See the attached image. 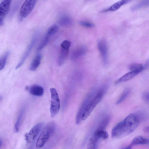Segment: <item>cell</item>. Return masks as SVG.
I'll list each match as a JSON object with an SVG mask.
<instances>
[{
    "label": "cell",
    "instance_id": "obj_1",
    "mask_svg": "<svg viewBox=\"0 0 149 149\" xmlns=\"http://www.w3.org/2000/svg\"><path fill=\"white\" fill-rule=\"evenodd\" d=\"M140 122L135 113L130 114L113 128L112 137L120 138L128 135L136 129Z\"/></svg>",
    "mask_w": 149,
    "mask_h": 149
},
{
    "label": "cell",
    "instance_id": "obj_2",
    "mask_svg": "<svg viewBox=\"0 0 149 149\" xmlns=\"http://www.w3.org/2000/svg\"><path fill=\"white\" fill-rule=\"evenodd\" d=\"M107 88L106 86L101 88L95 96L89 101L82 115V120H85L90 115L95 106L102 99Z\"/></svg>",
    "mask_w": 149,
    "mask_h": 149
},
{
    "label": "cell",
    "instance_id": "obj_3",
    "mask_svg": "<svg viewBox=\"0 0 149 149\" xmlns=\"http://www.w3.org/2000/svg\"><path fill=\"white\" fill-rule=\"evenodd\" d=\"M56 125L52 122L48 123L43 129L36 142V147L37 148L43 147L48 140L55 131Z\"/></svg>",
    "mask_w": 149,
    "mask_h": 149
},
{
    "label": "cell",
    "instance_id": "obj_4",
    "mask_svg": "<svg viewBox=\"0 0 149 149\" xmlns=\"http://www.w3.org/2000/svg\"><path fill=\"white\" fill-rule=\"evenodd\" d=\"M51 95L50 111L51 116L54 117L59 112L60 108V102L58 94L56 90L54 88L50 89Z\"/></svg>",
    "mask_w": 149,
    "mask_h": 149
},
{
    "label": "cell",
    "instance_id": "obj_5",
    "mask_svg": "<svg viewBox=\"0 0 149 149\" xmlns=\"http://www.w3.org/2000/svg\"><path fill=\"white\" fill-rule=\"evenodd\" d=\"M38 0H25L20 8L19 15L22 18L27 16L32 11Z\"/></svg>",
    "mask_w": 149,
    "mask_h": 149
},
{
    "label": "cell",
    "instance_id": "obj_6",
    "mask_svg": "<svg viewBox=\"0 0 149 149\" xmlns=\"http://www.w3.org/2000/svg\"><path fill=\"white\" fill-rule=\"evenodd\" d=\"M71 45V42L67 40H65L62 42L61 45V49L58 61L59 65H62L67 58Z\"/></svg>",
    "mask_w": 149,
    "mask_h": 149
},
{
    "label": "cell",
    "instance_id": "obj_7",
    "mask_svg": "<svg viewBox=\"0 0 149 149\" xmlns=\"http://www.w3.org/2000/svg\"><path fill=\"white\" fill-rule=\"evenodd\" d=\"M43 123L40 122L34 125L29 131L25 135V138L26 141L30 143L33 141L37 137L43 125Z\"/></svg>",
    "mask_w": 149,
    "mask_h": 149
},
{
    "label": "cell",
    "instance_id": "obj_8",
    "mask_svg": "<svg viewBox=\"0 0 149 149\" xmlns=\"http://www.w3.org/2000/svg\"><path fill=\"white\" fill-rule=\"evenodd\" d=\"M97 47L102 58L103 64L104 66H106L108 63L107 44L105 40H102L98 42Z\"/></svg>",
    "mask_w": 149,
    "mask_h": 149
},
{
    "label": "cell",
    "instance_id": "obj_9",
    "mask_svg": "<svg viewBox=\"0 0 149 149\" xmlns=\"http://www.w3.org/2000/svg\"><path fill=\"white\" fill-rule=\"evenodd\" d=\"M11 0H2L0 5V25H3L4 19L9 11Z\"/></svg>",
    "mask_w": 149,
    "mask_h": 149
},
{
    "label": "cell",
    "instance_id": "obj_10",
    "mask_svg": "<svg viewBox=\"0 0 149 149\" xmlns=\"http://www.w3.org/2000/svg\"><path fill=\"white\" fill-rule=\"evenodd\" d=\"M37 36L35 35L31 41V43H30L28 46L26 51L24 54V55L22 57L21 59L19 61V63L17 64L16 66L15 69H16L19 68L24 63L25 61L28 56L30 52H31L32 49L33 48L35 44L37 39Z\"/></svg>",
    "mask_w": 149,
    "mask_h": 149
},
{
    "label": "cell",
    "instance_id": "obj_11",
    "mask_svg": "<svg viewBox=\"0 0 149 149\" xmlns=\"http://www.w3.org/2000/svg\"><path fill=\"white\" fill-rule=\"evenodd\" d=\"M87 51V47L84 46L79 47L72 52L71 55L72 60L74 61L84 55Z\"/></svg>",
    "mask_w": 149,
    "mask_h": 149
},
{
    "label": "cell",
    "instance_id": "obj_12",
    "mask_svg": "<svg viewBox=\"0 0 149 149\" xmlns=\"http://www.w3.org/2000/svg\"><path fill=\"white\" fill-rule=\"evenodd\" d=\"M149 143L148 139L141 136H137L132 140L130 144L124 148L131 149L132 146L138 145H145Z\"/></svg>",
    "mask_w": 149,
    "mask_h": 149
},
{
    "label": "cell",
    "instance_id": "obj_13",
    "mask_svg": "<svg viewBox=\"0 0 149 149\" xmlns=\"http://www.w3.org/2000/svg\"><path fill=\"white\" fill-rule=\"evenodd\" d=\"M140 73L137 71H131L130 72L126 73L115 82L116 84L126 81L131 80Z\"/></svg>",
    "mask_w": 149,
    "mask_h": 149
},
{
    "label": "cell",
    "instance_id": "obj_14",
    "mask_svg": "<svg viewBox=\"0 0 149 149\" xmlns=\"http://www.w3.org/2000/svg\"><path fill=\"white\" fill-rule=\"evenodd\" d=\"M133 0H121L115 3L109 8L103 10L102 12L116 11L123 6L126 4Z\"/></svg>",
    "mask_w": 149,
    "mask_h": 149
},
{
    "label": "cell",
    "instance_id": "obj_15",
    "mask_svg": "<svg viewBox=\"0 0 149 149\" xmlns=\"http://www.w3.org/2000/svg\"><path fill=\"white\" fill-rule=\"evenodd\" d=\"M30 93L34 96H40L44 94V90L43 88L40 86L34 85L29 88L28 89Z\"/></svg>",
    "mask_w": 149,
    "mask_h": 149
},
{
    "label": "cell",
    "instance_id": "obj_16",
    "mask_svg": "<svg viewBox=\"0 0 149 149\" xmlns=\"http://www.w3.org/2000/svg\"><path fill=\"white\" fill-rule=\"evenodd\" d=\"M41 58V54H38L32 62L29 67V70L32 71L36 70L40 64Z\"/></svg>",
    "mask_w": 149,
    "mask_h": 149
},
{
    "label": "cell",
    "instance_id": "obj_17",
    "mask_svg": "<svg viewBox=\"0 0 149 149\" xmlns=\"http://www.w3.org/2000/svg\"><path fill=\"white\" fill-rule=\"evenodd\" d=\"M149 5V0H141L140 2L133 6L131 8V10L132 11H135Z\"/></svg>",
    "mask_w": 149,
    "mask_h": 149
},
{
    "label": "cell",
    "instance_id": "obj_18",
    "mask_svg": "<svg viewBox=\"0 0 149 149\" xmlns=\"http://www.w3.org/2000/svg\"><path fill=\"white\" fill-rule=\"evenodd\" d=\"M59 22L61 25L67 26H70L72 24V21L71 18L69 16L64 15L60 19Z\"/></svg>",
    "mask_w": 149,
    "mask_h": 149
},
{
    "label": "cell",
    "instance_id": "obj_19",
    "mask_svg": "<svg viewBox=\"0 0 149 149\" xmlns=\"http://www.w3.org/2000/svg\"><path fill=\"white\" fill-rule=\"evenodd\" d=\"M93 134L100 139H106L109 137L107 132L102 130L97 129L94 132Z\"/></svg>",
    "mask_w": 149,
    "mask_h": 149
},
{
    "label": "cell",
    "instance_id": "obj_20",
    "mask_svg": "<svg viewBox=\"0 0 149 149\" xmlns=\"http://www.w3.org/2000/svg\"><path fill=\"white\" fill-rule=\"evenodd\" d=\"M129 68L131 71H137L140 72L143 70V65L140 63H133L130 65Z\"/></svg>",
    "mask_w": 149,
    "mask_h": 149
},
{
    "label": "cell",
    "instance_id": "obj_21",
    "mask_svg": "<svg viewBox=\"0 0 149 149\" xmlns=\"http://www.w3.org/2000/svg\"><path fill=\"white\" fill-rule=\"evenodd\" d=\"M130 92L131 90L130 88H127L125 89L123 91L119 99L116 102V104H119L123 101L130 94Z\"/></svg>",
    "mask_w": 149,
    "mask_h": 149
},
{
    "label": "cell",
    "instance_id": "obj_22",
    "mask_svg": "<svg viewBox=\"0 0 149 149\" xmlns=\"http://www.w3.org/2000/svg\"><path fill=\"white\" fill-rule=\"evenodd\" d=\"M135 114L136 115L140 122L146 120L148 117V114L143 111H138Z\"/></svg>",
    "mask_w": 149,
    "mask_h": 149
},
{
    "label": "cell",
    "instance_id": "obj_23",
    "mask_svg": "<svg viewBox=\"0 0 149 149\" xmlns=\"http://www.w3.org/2000/svg\"><path fill=\"white\" fill-rule=\"evenodd\" d=\"M24 111L22 110L20 112L15 123L14 128V131L15 133H17L19 131L21 122L24 114Z\"/></svg>",
    "mask_w": 149,
    "mask_h": 149
},
{
    "label": "cell",
    "instance_id": "obj_24",
    "mask_svg": "<svg viewBox=\"0 0 149 149\" xmlns=\"http://www.w3.org/2000/svg\"><path fill=\"white\" fill-rule=\"evenodd\" d=\"M9 53V52L7 51L1 57L0 59V70L3 69L5 66Z\"/></svg>",
    "mask_w": 149,
    "mask_h": 149
},
{
    "label": "cell",
    "instance_id": "obj_25",
    "mask_svg": "<svg viewBox=\"0 0 149 149\" xmlns=\"http://www.w3.org/2000/svg\"><path fill=\"white\" fill-rule=\"evenodd\" d=\"M58 30V27L56 25H53L50 27L47 30L45 35L50 37L55 34Z\"/></svg>",
    "mask_w": 149,
    "mask_h": 149
},
{
    "label": "cell",
    "instance_id": "obj_26",
    "mask_svg": "<svg viewBox=\"0 0 149 149\" xmlns=\"http://www.w3.org/2000/svg\"><path fill=\"white\" fill-rule=\"evenodd\" d=\"M49 38L50 37L45 35L38 47V50L42 49L46 45L49 41Z\"/></svg>",
    "mask_w": 149,
    "mask_h": 149
},
{
    "label": "cell",
    "instance_id": "obj_27",
    "mask_svg": "<svg viewBox=\"0 0 149 149\" xmlns=\"http://www.w3.org/2000/svg\"><path fill=\"white\" fill-rule=\"evenodd\" d=\"M109 120V117H107L105 118L101 122L97 129L104 130V129L108 124Z\"/></svg>",
    "mask_w": 149,
    "mask_h": 149
},
{
    "label": "cell",
    "instance_id": "obj_28",
    "mask_svg": "<svg viewBox=\"0 0 149 149\" xmlns=\"http://www.w3.org/2000/svg\"><path fill=\"white\" fill-rule=\"evenodd\" d=\"M80 24L83 26L88 28H92L95 26L94 24L90 22L86 21H81Z\"/></svg>",
    "mask_w": 149,
    "mask_h": 149
},
{
    "label": "cell",
    "instance_id": "obj_29",
    "mask_svg": "<svg viewBox=\"0 0 149 149\" xmlns=\"http://www.w3.org/2000/svg\"><path fill=\"white\" fill-rule=\"evenodd\" d=\"M142 98L144 102L149 104V91H146L143 93Z\"/></svg>",
    "mask_w": 149,
    "mask_h": 149
},
{
    "label": "cell",
    "instance_id": "obj_30",
    "mask_svg": "<svg viewBox=\"0 0 149 149\" xmlns=\"http://www.w3.org/2000/svg\"><path fill=\"white\" fill-rule=\"evenodd\" d=\"M149 68V59L146 62L144 65H143V70L147 69Z\"/></svg>",
    "mask_w": 149,
    "mask_h": 149
},
{
    "label": "cell",
    "instance_id": "obj_31",
    "mask_svg": "<svg viewBox=\"0 0 149 149\" xmlns=\"http://www.w3.org/2000/svg\"><path fill=\"white\" fill-rule=\"evenodd\" d=\"M143 131L144 132H149V125L145 127L143 129Z\"/></svg>",
    "mask_w": 149,
    "mask_h": 149
},
{
    "label": "cell",
    "instance_id": "obj_32",
    "mask_svg": "<svg viewBox=\"0 0 149 149\" xmlns=\"http://www.w3.org/2000/svg\"><path fill=\"white\" fill-rule=\"evenodd\" d=\"M2 141H1V140L0 139V147H1V146L2 145Z\"/></svg>",
    "mask_w": 149,
    "mask_h": 149
}]
</instances>
